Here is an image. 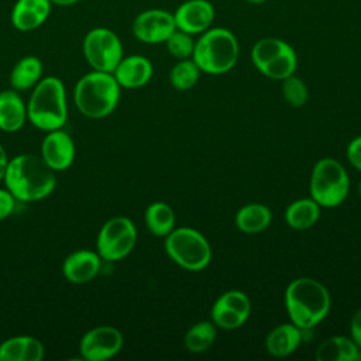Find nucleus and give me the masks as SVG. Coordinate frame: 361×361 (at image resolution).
<instances>
[{
    "label": "nucleus",
    "mask_w": 361,
    "mask_h": 361,
    "mask_svg": "<svg viewBox=\"0 0 361 361\" xmlns=\"http://www.w3.org/2000/svg\"><path fill=\"white\" fill-rule=\"evenodd\" d=\"M120 85L110 72L90 71L75 85L76 109L89 118H103L114 111L120 100Z\"/></svg>",
    "instance_id": "nucleus-3"
},
{
    "label": "nucleus",
    "mask_w": 361,
    "mask_h": 361,
    "mask_svg": "<svg viewBox=\"0 0 361 361\" xmlns=\"http://www.w3.org/2000/svg\"><path fill=\"white\" fill-rule=\"evenodd\" d=\"M289 44L281 38L267 37L258 39L251 49V61L257 69L264 66L268 61L283 52Z\"/></svg>",
    "instance_id": "nucleus-28"
},
{
    "label": "nucleus",
    "mask_w": 361,
    "mask_h": 361,
    "mask_svg": "<svg viewBox=\"0 0 361 361\" xmlns=\"http://www.w3.org/2000/svg\"><path fill=\"white\" fill-rule=\"evenodd\" d=\"M27 118L37 128L47 133L66 124V90L59 78L47 76L34 86L27 103Z\"/></svg>",
    "instance_id": "nucleus-4"
},
{
    "label": "nucleus",
    "mask_w": 361,
    "mask_h": 361,
    "mask_svg": "<svg viewBox=\"0 0 361 361\" xmlns=\"http://www.w3.org/2000/svg\"><path fill=\"white\" fill-rule=\"evenodd\" d=\"M322 207L312 197H302L293 200L285 210L286 224L298 231L313 227L320 217Z\"/></svg>",
    "instance_id": "nucleus-20"
},
{
    "label": "nucleus",
    "mask_w": 361,
    "mask_h": 361,
    "mask_svg": "<svg viewBox=\"0 0 361 361\" xmlns=\"http://www.w3.org/2000/svg\"><path fill=\"white\" fill-rule=\"evenodd\" d=\"M238 54V41L230 30L224 27H210L195 41L192 59L200 72L223 75L235 66Z\"/></svg>",
    "instance_id": "nucleus-5"
},
{
    "label": "nucleus",
    "mask_w": 361,
    "mask_h": 361,
    "mask_svg": "<svg viewBox=\"0 0 361 361\" xmlns=\"http://www.w3.org/2000/svg\"><path fill=\"white\" fill-rule=\"evenodd\" d=\"M123 334L113 326H97L85 333L79 343L83 360L106 361L114 357L123 347Z\"/></svg>",
    "instance_id": "nucleus-11"
},
{
    "label": "nucleus",
    "mask_w": 361,
    "mask_h": 361,
    "mask_svg": "<svg viewBox=\"0 0 361 361\" xmlns=\"http://www.w3.org/2000/svg\"><path fill=\"white\" fill-rule=\"evenodd\" d=\"M272 213L262 203H247L235 213V226L247 234L261 233L271 224Z\"/></svg>",
    "instance_id": "nucleus-22"
},
{
    "label": "nucleus",
    "mask_w": 361,
    "mask_h": 361,
    "mask_svg": "<svg viewBox=\"0 0 361 361\" xmlns=\"http://www.w3.org/2000/svg\"><path fill=\"white\" fill-rule=\"evenodd\" d=\"M216 302L238 312L240 314L245 316L247 319L251 313V302L243 290H237V289L226 290L216 299Z\"/></svg>",
    "instance_id": "nucleus-32"
},
{
    "label": "nucleus",
    "mask_w": 361,
    "mask_h": 361,
    "mask_svg": "<svg viewBox=\"0 0 361 361\" xmlns=\"http://www.w3.org/2000/svg\"><path fill=\"white\" fill-rule=\"evenodd\" d=\"M82 49L90 68L102 72L113 73L124 56L121 39L107 27H94L87 31L83 38Z\"/></svg>",
    "instance_id": "nucleus-8"
},
{
    "label": "nucleus",
    "mask_w": 361,
    "mask_h": 361,
    "mask_svg": "<svg viewBox=\"0 0 361 361\" xmlns=\"http://www.w3.org/2000/svg\"><path fill=\"white\" fill-rule=\"evenodd\" d=\"M302 331L292 322L274 327L265 338L267 351L276 358L290 355L302 343Z\"/></svg>",
    "instance_id": "nucleus-18"
},
{
    "label": "nucleus",
    "mask_w": 361,
    "mask_h": 361,
    "mask_svg": "<svg viewBox=\"0 0 361 361\" xmlns=\"http://www.w3.org/2000/svg\"><path fill=\"white\" fill-rule=\"evenodd\" d=\"M350 337L361 348V309H358L350 320Z\"/></svg>",
    "instance_id": "nucleus-35"
},
{
    "label": "nucleus",
    "mask_w": 361,
    "mask_h": 361,
    "mask_svg": "<svg viewBox=\"0 0 361 361\" xmlns=\"http://www.w3.org/2000/svg\"><path fill=\"white\" fill-rule=\"evenodd\" d=\"M135 241L137 228L134 223L124 216L111 217L102 226L97 234V254L104 261H120L133 251Z\"/></svg>",
    "instance_id": "nucleus-9"
},
{
    "label": "nucleus",
    "mask_w": 361,
    "mask_h": 361,
    "mask_svg": "<svg viewBox=\"0 0 361 361\" xmlns=\"http://www.w3.org/2000/svg\"><path fill=\"white\" fill-rule=\"evenodd\" d=\"M3 179L6 189L20 202L41 200L56 186L55 171L32 154H21L8 161Z\"/></svg>",
    "instance_id": "nucleus-1"
},
{
    "label": "nucleus",
    "mask_w": 361,
    "mask_h": 361,
    "mask_svg": "<svg viewBox=\"0 0 361 361\" xmlns=\"http://www.w3.org/2000/svg\"><path fill=\"white\" fill-rule=\"evenodd\" d=\"M298 68V55L295 49L289 45L283 52L268 61L264 66H261L258 71L274 80H283L285 78L295 73Z\"/></svg>",
    "instance_id": "nucleus-26"
},
{
    "label": "nucleus",
    "mask_w": 361,
    "mask_h": 361,
    "mask_svg": "<svg viewBox=\"0 0 361 361\" xmlns=\"http://www.w3.org/2000/svg\"><path fill=\"white\" fill-rule=\"evenodd\" d=\"M347 159L355 169L361 172V135L353 138L347 145Z\"/></svg>",
    "instance_id": "nucleus-33"
},
{
    "label": "nucleus",
    "mask_w": 361,
    "mask_h": 361,
    "mask_svg": "<svg viewBox=\"0 0 361 361\" xmlns=\"http://www.w3.org/2000/svg\"><path fill=\"white\" fill-rule=\"evenodd\" d=\"M247 3H251V4H262V3H265V1H268V0H245Z\"/></svg>",
    "instance_id": "nucleus-38"
},
{
    "label": "nucleus",
    "mask_w": 361,
    "mask_h": 361,
    "mask_svg": "<svg viewBox=\"0 0 361 361\" xmlns=\"http://www.w3.org/2000/svg\"><path fill=\"white\" fill-rule=\"evenodd\" d=\"M200 73V69L192 58L179 59L169 72V83L176 90H189L197 83Z\"/></svg>",
    "instance_id": "nucleus-27"
},
{
    "label": "nucleus",
    "mask_w": 361,
    "mask_h": 361,
    "mask_svg": "<svg viewBox=\"0 0 361 361\" xmlns=\"http://www.w3.org/2000/svg\"><path fill=\"white\" fill-rule=\"evenodd\" d=\"M27 120V106L17 90L0 92V130L18 131Z\"/></svg>",
    "instance_id": "nucleus-19"
},
{
    "label": "nucleus",
    "mask_w": 361,
    "mask_h": 361,
    "mask_svg": "<svg viewBox=\"0 0 361 361\" xmlns=\"http://www.w3.org/2000/svg\"><path fill=\"white\" fill-rule=\"evenodd\" d=\"M42 62L38 56L27 55L23 56L11 69L10 83L14 90H28L34 87L42 76Z\"/></svg>",
    "instance_id": "nucleus-23"
},
{
    "label": "nucleus",
    "mask_w": 361,
    "mask_h": 361,
    "mask_svg": "<svg viewBox=\"0 0 361 361\" xmlns=\"http://www.w3.org/2000/svg\"><path fill=\"white\" fill-rule=\"evenodd\" d=\"M166 255L186 271H202L212 261V247L206 237L192 227H175L165 237Z\"/></svg>",
    "instance_id": "nucleus-7"
},
{
    "label": "nucleus",
    "mask_w": 361,
    "mask_h": 361,
    "mask_svg": "<svg viewBox=\"0 0 361 361\" xmlns=\"http://www.w3.org/2000/svg\"><path fill=\"white\" fill-rule=\"evenodd\" d=\"M282 96L288 104L302 107L309 99V89L306 83L293 73L282 80Z\"/></svg>",
    "instance_id": "nucleus-29"
},
{
    "label": "nucleus",
    "mask_w": 361,
    "mask_h": 361,
    "mask_svg": "<svg viewBox=\"0 0 361 361\" xmlns=\"http://www.w3.org/2000/svg\"><path fill=\"white\" fill-rule=\"evenodd\" d=\"M310 197L320 207L340 206L350 190L348 173L340 161L326 157L319 159L310 173Z\"/></svg>",
    "instance_id": "nucleus-6"
},
{
    "label": "nucleus",
    "mask_w": 361,
    "mask_h": 361,
    "mask_svg": "<svg viewBox=\"0 0 361 361\" xmlns=\"http://www.w3.org/2000/svg\"><path fill=\"white\" fill-rule=\"evenodd\" d=\"M45 348L32 336H16L0 344V361H41Z\"/></svg>",
    "instance_id": "nucleus-17"
},
{
    "label": "nucleus",
    "mask_w": 361,
    "mask_h": 361,
    "mask_svg": "<svg viewBox=\"0 0 361 361\" xmlns=\"http://www.w3.org/2000/svg\"><path fill=\"white\" fill-rule=\"evenodd\" d=\"M52 3L49 0H16L10 20L16 30L30 32L39 28L49 17Z\"/></svg>",
    "instance_id": "nucleus-15"
},
{
    "label": "nucleus",
    "mask_w": 361,
    "mask_h": 361,
    "mask_svg": "<svg viewBox=\"0 0 361 361\" xmlns=\"http://www.w3.org/2000/svg\"><path fill=\"white\" fill-rule=\"evenodd\" d=\"M145 226L151 234L157 237H166L176 224L173 209L165 202H152L145 209Z\"/></svg>",
    "instance_id": "nucleus-24"
},
{
    "label": "nucleus",
    "mask_w": 361,
    "mask_h": 361,
    "mask_svg": "<svg viewBox=\"0 0 361 361\" xmlns=\"http://www.w3.org/2000/svg\"><path fill=\"white\" fill-rule=\"evenodd\" d=\"M214 16V7L209 0H186L173 13L176 28L190 35L209 30Z\"/></svg>",
    "instance_id": "nucleus-12"
},
{
    "label": "nucleus",
    "mask_w": 361,
    "mask_h": 361,
    "mask_svg": "<svg viewBox=\"0 0 361 361\" xmlns=\"http://www.w3.org/2000/svg\"><path fill=\"white\" fill-rule=\"evenodd\" d=\"M358 195H360V197H361V180H360V183H358Z\"/></svg>",
    "instance_id": "nucleus-40"
},
{
    "label": "nucleus",
    "mask_w": 361,
    "mask_h": 361,
    "mask_svg": "<svg viewBox=\"0 0 361 361\" xmlns=\"http://www.w3.org/2000/svg\"><path fill=\"white\" fill-rule=\"evenodd\" d=\"M100 265L102 258L97 251L76 250L65 258L62 264V274L71 283L82 285L90 282L99 274Z\"/></svg>",
    "instance_id": "nucleus-14"
},
{
    "label": "nucleus",
    "mask_w": 361,
    "mask_h": 361,
    "mask_svg": "<svg viewBox=\"0 0 361 361\" xmlns=\"http://www.w3.org/2000/svg\"><path fill=\"white\" fill-rule=\"evenodd\" d=\"M154 73V66L147 56L128 55L123 56L113 75L120 85L126 89H137L147 85Z\"/></svg>",
    "instance_id": "nucleus-16"
},
{
    "label": "nucleus",
    "mask_w": 361,
    "mask_h": 361,
    "mask_svg": "<svg viewBox=\"0 0 361 361\" xmlns=\"http://www.w3.org/2000/svg\"><path fill=\"white\" fill-rule=\"evenodd\" d=\"M49 1L59 7H71V6H75L76 3H79L80 0H49Z\"/></svg>",
    "instance_id": "nucleus-37"
},
{
    "label": "nucleus",
    "mask_w": 361,
    "mask_h": 361,
    "mask_svg": "<svg viewBox=\"0 0 361 361\" xmlns=\"http://www.w3.org/2000/svg\"><path fill=\"white\" fill-rule=\"evenodd\" d=\"M7 164H8V159H7L6 149L0 144V180L4 178V172H6V168H7Z\"/></svg>",
    "instance_id": "nucleus-36"
},
{
    "label": "nucleus",
    "mask_w": 361,
    "mask_h": 361,
    "mask_svg": "<svg viewBox=\"0 0 361 361\" xmlns=\"http://www.w3.org/2000/svg\"><path fill=\"white\" fill-rule=\"evenodd\" d=\"M176 30L173 14L162 8H148L135 16L133 35L144 44H162Z\"/></svg>",
    "instance_id": "nucleus-10"
},
{
    "label": "nucleus",
    "mask_w": 361,
    "mask_h": 361,
    "mask_svg": "<svg viewBox=\"0 0 361 361\" xmlns=\"http://www.w3.org/2000/svg\"><path fill=\"white\" fill-rule=\"evenodd\" d=\"M358 347L347 336H331L316 348L317 361H357Z\"/></svg>",
    "instance_id": "nucleus-21"
},
{
    "label": "nucleus",
    "mask_w": 361,
    "mask_h": 361,
    "mask_svg": "<svg viewBox=\"0 0 361 361\" xmlns=\"http://www.w3.org/2000/svg\"><path fill=\"white\" fill-rule=\"evenodd\" d=\"M16 207V197L7 190L0 189V221L7 219Z\"/></svg>",
    "instance_id": "nucleus-34"
},
{
    "label": "nucleus",
    "mask_w": 361,
    "mask_h": 361,
    "mask_svg": "<svg viewBox=\"0 0 361 361\" xmlns=\"http://www.w3.org/2000/svg\"><path fill=\"white\" fill-rule=\"evenodd\" d=\"M216 336V324L212 320H200L188 329L183 337V344L189 353L200 354L212 347Z\"/></svg>",
    "instance_id": "nucleus-25"
},
{
    "label": "nucleus",
    "mask_w": 361,
    "mask_h": 361,
    "mask_svg": "<svg viewBox=\"0 0 361 361\" xmlns=\"http://www.w3.org/2000/svg\"><path fill=\"white\" fill-rule=\"evenodd\" d=\"M210 316L216 327L221 330H237L247 322L245 316L217 302L213 303L210 309Z\"/></svg>",
    "instance_id": "nucleus-30"
},
{
    "label": "nucleus",
    "mask_w": 361,
    "mask_h": 361,
    "mask_svg": "<svg viewBox=\"0 0 361 361\" xmlns=\"http://www.w3.org/2000/svg\"><path fill=\"white\" fill-rule=\"evenodd\" d=\"M165 45H166V49L168 52L176 58L178 61L179 59H189L192 58L193 55V49H195V39L190 34L185 32V31H180V30H175L169 37L168 39L165 41Z\"/></svg>",
    "instance_id": "nucleus-31"
},
{
    "label": "nucleus",
    "mask_w": 361,
    "mask_h": 361,
    "mask_svg": "<svg viewBox=\"0 0 361 361\" xmlns=\"http://www.w3.org/2000/svg\"><path fill=\"white\" fill-rule=\"evenodd\" d=\"M41 158L55 171L68 169L75 159V142L62 128L48 131L42 140Z\"/></svg>",
    "instance_id": "nucleus-13"
},
{
    "label": "nucleus",
    "mask_w": 361,
    "mask_h": 361,
    "mask_svg": "<svg viewBox=\"0 0 361 361\" xmlns=\"http://www.w3.org/2000/svg\"><path fill=\"white\" fill-rule=\"evenodd\" d=\"M330 306L327 288L313 278H296L286 286L285 307L290 322L300 330H310L323 322Z\"/></svg>",
    "instance_id": "nucleus-2"
},
{
    "label": "nucleus",
    "mask_w": 361,
    "mask_h": 361,
    "mask_svg": "<svg viewBox=\"0 0 361 361\" xmlns=\"http://www.w3.org/2000/svg\"><path fill=\"white\" fill-rule=\"evenodd\" d=\"M357 361H361V348L358 350V355H357Z\"/></svg>",
    "instance_id": "nucleus-39"
}]
</instances>
